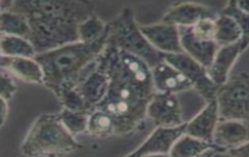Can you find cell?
I'll return each instance as SVG.
<instances>
[{
    "mask_svg": "<svg viewBox=\"0 0 249 157\" xmlns=\"http://www.w3.org/2000/svg\"><path fill=\"white\" fill-rule=\"evenodd\" d=\"M95 69L109 78L106 97L96 109L112 117L115 135L133 132L147 117L149 102L156 93L151 68L138 57L106 46Z\"/></svg>",
    "mask_w": 249,
    "mask_h": 157,
    "instance_id": "6da1fadb",
    "label": "cell"
},
{
    "mask_svg": "<svg viewBox=\"0 0 249 157\" xmlns=\"http://www.w3.org/2000/svg\"><path fill=\"white\" fill-rule=\"evenodd\" d=\"M94 8L83 0H15L11 10L28 19L29 40L38 55L79 41V26Z\"/></svg>",
    "mask_w": 249,
    "mask_h": 157,
    "instance_id": "7a4b0ae2",
    "label": "cell"
},
{
    "mask_svg": "<svg viewBox=\"0 0 249 157\" xmlns=\"http://www.w3.org/2000/svg\"><path fill=\"white\" fill-rule=\"evenodd\" d=\"M108 33L92 43L72 42L52 51L38 54L35 59L43 71L45 87L57 98L77 86L96 67L97 60L107 46Z\"/></svg>",
    "mask_w": 249,
    "mask_h": 157,
    "instance_id": "3957f363",
    "label": "cell"
},
{
    "mask_svg": "<svg viewBox=\"0 0 249 157\" xmlns=\"http://www.w3.org/2000/svg\"><path fill=\"white\" fill-rule=\"evenodd\" d=\"M80 148L60 120L59 113H43L32 125L20 150L28 157H61Z\"/></svg>",
    "mask_w": 249,
    "mask_h": 157,
    "instance_id": "277c9868",
    "label": "cell"
},
{
    "mask_svg": "<svg viewBox=\"0 0 249 157\" xmlns=\"http://www.w3.org/2000/svg\"><path fill=\"white\" fill-rule=\"evenodd\" d=\"M107 45L138 57L151 69L164 60L165 55L154 48L143 36L130 7H124L108 23Z\"/></svg>",
    "mask_w": 249,
    "mask_h": 157,
    "instance_id": "5b68a950",
    "label": "cell"
},
{
    "mask_svg": "<svg viewBox=\"0 0 249 157\" xmlns=\"http://www.w3.org/2000/svg\"><path fill=\"white\" fill-rule=\"evenodd\" d=\"M220 119H236L249 123V73L230 77L217 92Z\"/></svg>",
    "mask_w": 249,
    "mask_h": 157,
    "instance_id": "8992f818",
    "label": "cell"
},
{
    "mask_svg": "<svg viewBox=\"0 0 249 157\" xmlns=\"http://www.w3.org/2000/svg\"><path fill=\"white\" fill-rule=\"evenodd\" d=\"M164 60L174 67L193 85L205 103L214 101L216 98L218 87L209 77L206 68L199 64L187 54H169L164 55Z\"/></svg>",
    "mask_w": 249,
    "mask_h": 157,
    "instance_id": "52a82bcc",
    "label": "cell"
},
{
    "mask_svg": "<svg viewBox=\"0 0 249 157\" xmlns=\"http://www.w3.org/2000/svg\"><path fill=\"white\" fill-rule=\"evenodd\" d=\"M147 117L156 127L172 128L187 123L178 95L168 93H155L147 106Z\"/></svg>",
    "mask_w": 249,
    "mask_h": 157,
    "instance_id": "ba28073f",
    "label": "cell"
},
{
    "mask_svg": "<svg viewBox=\"0 0 249 157\" xmlns=\"http://www.w3.org/2000/svg\"><path fill=\"white\" fill-rule=\"evenodd\" d=\"M141 30L154 48L164 55L183 53L179 28L161 22L141 25Z\"/></svg>",
    "mask_w": 249,
    "mask_h": 157,
    "instance_id": "9c48e42d",
    "label": "cell"
},
{
    "mask_svg": "<svg viewBox=\"0 0 249 157\" xmlns=\"http://www.w3.org/2000/svg\"><path fill=\"white\" fill-rule=\"evenodd\" d=\"M186 125L166 128L156 127L140 147L124 157H143L159 154H169L176 141L186 134Z\"/></svg>",
    "mask_w": 249,
    "mask_h": 157,
    "instance_id": "30bf717a",
    "label": "cell"
},
{
    "mask_svg": "<svg viewBox=\"0 0 249 157\" xmlns=\"http://www.w3.org/2000/svg\"><path fill=\"white\" fill-rule=\"evenodd\" d=\"M214 11L205 5L196 2H181L173 6L164 15L161 21L178 28H191L205 19H217Z\"/></svg>",
    "mask_w": 249,
    "mask_h": 157,
    "instance_id": "8fae6325",
    "label": "cell"
},
{
    "mask_svg": "<svg viewBox=\"0 0 249 157\" xmlns=\"http://www.w3.org/2000/svg\"><path fill=\"white\" fill-rule=\"evenodd\" d=\"M152 78L155 91L179 95L194 90L193 85L174 67L165 60L158 64L152 69Z\"/></svg>",
    "mask_w": 249,
    "mask_h": 157,
    "instance_id": "7c38bea8",
    "label": "cell"
},
{
    "mask_svg": "<svg viewBox=\"0 0 249 157\" xmlns=\"http://www.w3.org/2000/svg\"><path fill=\"white\" fill-rule=\"evenodd\" d=\"M249 141V123L236 119H220L213 135V144L227 152Z\"/></svg>",
    "mask_w": 249,
    "mask_h": 157,
    "instance_id": "4fadbf2b",
    "label": "cell"
},
{
    "mask_svg": "<svg viewBox=\"0 0 249 157\" xmlns=\"http://www.w3.org/2000/svg\"><path fill=\"white\" fill-rule=\"evenodd\" d=\"M220 120L216 100L205 103L201 109L186 125V134L202 141L213 143L215 127Z\"/></svg>",
    "mask_w": 249,
    "mask_h": 157,
    "instance_id": "5bb4252c",
    "label": "cell"
},
{
    "mask_svg": "<svg viewBox=\"0 0 249 157\" xmlns=\"http://www.w3.org/2000/svg\"><path fill=\"white\" fill-rule=\"evenodd\" d=\"M183 52L208 69L213 63L219 46L213 40H203L194 36L191 28H179Z\"/></svg>",
    "mask_w": 249,
    "mask_h": 157,
    "instance_id": "9a60e30c",
    "label": "cell"
},
{
    "mask_svg": "<svg viewBox=\"0 0 249 157\" xmlns=\"http://www.w3.org/2000/svg\"><path fill=\"white\" fill-rule=\"evenodd\" d=\"M1 69L11 76L31 83H43V71L36 59L1 55Z\"/></svg>",
    "mask_w": 249,
    "mask_h": 157,
    "instance_id": "2e32d148",
    "label": "cell"
},
{
    "mask_svg": "<svg viewBox=\"0 0 249 157\" xmlns=\"http://www.w3.org/2000/svg\"><path fill=\"white\" fill-rule=\"evenodd\" d=\"M108 87V77L105 73L94 69L75 89L82 95L87 110L91 113L106 97Z\"/></svg>",
    "mask_w": 249,
    "mask_h": 157,
    "instance_id": "e0dca14e",
    "label": "cell"
},
{
    "mask_svg": "<svg viewBox=\"0 0 249 157\" xmlns=\"http://www.w3.org/2000/svg\"><path fill=\"white\" fill-rule=\"evenodd\" d=\"M241 54L240 42L219 47L212 65L207 69L209 77L218 87L227 83L231 70Z\"/></svg>",
    "mask_w": 249,
    "mask_h": 157,
    "instance_id": "ac0fdd59",
    "label": "cell"
},
{
    "mask_svg": "<svg viewBox=\"0 0 249 157\" xmlns=\"http://www.w3.org/2000/svg\"><path fill=\"white\" fill-rule=\"evenodd\" d=\"M213 149H218L225 153L213 143L184 134L173 145L169 156V157H198Z\"/></svg>",
    "mask_w": 249,
    "mask_h": 157,
    "instance_id": "d6986e66",
    "label": "cell"
},
{
    "mask_svg": "<svg viewBox=\"0 0 249 157\" xmlns=\"http://www.w3.org/2000/svg\"><path fill=\"white\" fill-rule=\"evenodd\" d=\"M242 37L241 28L231 17L220 14L215 19L214 41L219 47L235 44Z\"/></svg>",
    "mask_w": 249,
    "mask_h": 157,
    "instance_id": "ffe728a7",
    "label": "cell"
},
{
    "mask_svg": "<svg viewBox=\"0 0 249 157\" xmlns=\"http://www.w3.org/2000/svg\"><path fill=\"white\" fill-rule=\"evenodd\" d=\"M1 35L30 38L31 27L28 19L19 13L12 10L0 13Z\"/></svg>",
    "mask_w": 249,
    "mask_h": 157,
    "instance_id": "44dd1931",
    "label": "cell"
},
{
    "mask_svg": "<svg viewBox=\"0 0 249 157\" xmlns=\"http://www.w3.org/2000/svg\"><path fill=\"white\" fill-rule=\"evenodd\" d=\"M0 50L2 56L34 59L37 55L34 46L29 39L7 35H1Z\"/></svg>",
    "mask_w": 249,
    "mask_h": 157,
    "instance_id": "7402d4cb",
    "label": "cell"
},
{
    "mask_svg": "<svg viewBox=\"0 0 249 157\" xmlns=\"http://www.w3.org/2000/svg\"><path fill=\"white\" fill-rule=\"evenodd\" d=\"M87 132L97 137L115 135V121L108 113L96 109L89 114Z\"/></svg>",
    "mask_w": 249,
    "mask_h": 157,
    "instance_id": "603a6c76",
    "label": "cell"
},
{
    "mask_svg": "<svg viewBox=\"0 0 249 157\" xmlns=\"http://www.w3.org/2000/svg\"><path fill=\"white\" fill-rule=\"evenodd\" d=\"M108 33V24L105 23L96 14L89 17L79 26L80 42L92 43L97 42Z\"/></svg>",
    "mask_w": 249,
    "mask_h": 157,
    "instance_id": "cb8c5ba5",
    "label": "cell"
},
{
    "mask_svg": "<svg viewBox=\"0 0 249 157\" xmlns=\"http://www.w3.org/2000/svg\"><path fill=\"white\" fill-rule=\"evenodd\" d=\"M89 114L87 112H73L63 108L59 116L65 128L74 137L87 132Z\"/></svg>",
    "mask_w": 249,
    "mask_h": 157,
    "instance_id": "d4e9b609",
    "label": "cell"
},
{
    "mask_svg": "<svg viewBox=\"0 0 249 157\" xmlns=\"http://www.w3.org/2000/svg\"><path fill=\"white\" fill-rule=\"evenodd\" d=\"M221 14L227 15L234 19L242 33L240 44H241L242 53L249 46V15L241 11L237 4L236 1H231L223 8Z\"/></svg>",
    "mask_w": 249,
    "mask_h": 157,
    "instance_id": "484cf974",
    "label": "cell"
},
{
    "mask_svg": "<svg viewBox=\"0 0 249 157\" xmlns=\"http://www.w3.org/2000/svg\"><path fill=\"white\" fill-rule=\"evenodd\" d=\"M58 99L64 108L71 111L89 113L84 99L75 88L65 91Z\"/></svg>",
    "mask_w": 249,
    "mask_h": 157,
    "instance_id": "4316f807",
    "label": "cell"
},
{
    "mask_svg": "<svg viewBox=\"0 0 249 157\" xmlns=\"http://www.w3.org/2000/svg\"><path fill=\"white\" fill-rule=\"evenodd\" d=\"M191 30L194 36L203 40H213L215 38V19H205L200 20Z\"/></svg>",
    "mask_w": 249,
    "mask_h": 157,
    "instance_id": "83f0119b",
    "label": "cell"
},
{
    "mask_svg": "<svg viewBox=\"0 0 249 157\" xmlns=\"http://www.w3.org/2000/svg\"><path fill=\"white\" fill-rule=\"evenodd\" d=\"M18 91V86L13 79L11 75L4 71L1 72L0 76V96L5 101H10Z\"/></svg>",
    "mask_w": 249,
    "mask_h": 157,
    "instance_id": "f1b7e54d",
    "label": "cell"
},
{
    "mask_svg": "<svg viewBox=\"0 0 249 157\" xmlns=\"http://www.w3.org/2000/svg\"><path fill=\"white\" fill-rule=\"evenodd\" d=\"M227 157H249V141L224 153Z\"/></svg>",
    "mask_w": 249,
    "mask_h": 157,
    "instance_id": "f546056e",
    "label": "cell"
},
{
    "mask_svg": "<svg viewBox=\"0 0 249 157\" xmlns=\"http://www.w3.org/2000/svg\"><path fill=\"white\" fill-rule=\"evenodd\" d=\"M7 114H8L7 101L1 98L0 99V123H1V126H2L6 121Z\"/></svg>",
    "mask_w": 249,
    "mask_h": 157,
    "instance_id": "4dcf8cb0",
    "label": "cell"
},
{
    "mask_svg": "<svg viewBox=\"0 0 249 157\" xmlns=\"http://www.w3.org/2000/svg\"><path fill=\"white\" fill-rule=\"evenodd\" d=\"M14 1L12 0H2L0 2V12H5V11H10L13 7Z\"/></svg>",
    "mask_w": 249,
    "mask_h": 157,
    "instance_id": "1f68e13d",
    "label": "cell"
},
{
    "mask_svg": "<svg viewBox=\"0 0 249 157\" xmlns=\"http://www.w3.org/2000/svg\"><path fill=\"white\" fill-rule=\"evenodd\" d=\"M236 4L241 11L249 15V1H236Z\"/></svg>",
    "mask_w": 249,
    "mask_h": 157,
    "instance_id": "d6a6232c",
    "label": "cell"
},
{
    "mask_svg": "<svg viewBox=\"0 0 249 157\" xmlns=\"http://www.w3.org/2000/svg\"><path fill=\"white\" fill-rule=\"evenodd\" d=\"M218 153H224L222 152L221 150H219V149H210V150H209V151L206 152V153H204V154H202V155L198 157H215Z\"/></svg>",
    "mask_w": 249,
    "mask_h": 157,
    "instance_id": "836d02e7",
    "label": "cell"
},
{
    "mask_svg": "<svg viewBox=\"0 0 249 157\" xmlns=\"http://www.w3.org/2000/svg\"><path fill=\"white\" fill-rule=\"evenodd\" d=\"M143 157H169V154H159V155H151Z\"/></svg>",
    "mask_w": 249,
    "mask_h": 157,
    "instance_id": "e575fe53",
    "label": "cell"
},
{
    "mask_svg": "<svg viewBox=\"0 0 249 157\" xmlns=\"http://www.w3.org/2000/svg\"><path fill=\"white\" fill-rule=\"evenodd\" d=\"M215 157H227L224 153H218Z\"/></svg>",
    "mask_w": 249,
    "mask_h": 157,
    "instance_id": "d590c367",
    "label": "cell"
}]
</instances>
